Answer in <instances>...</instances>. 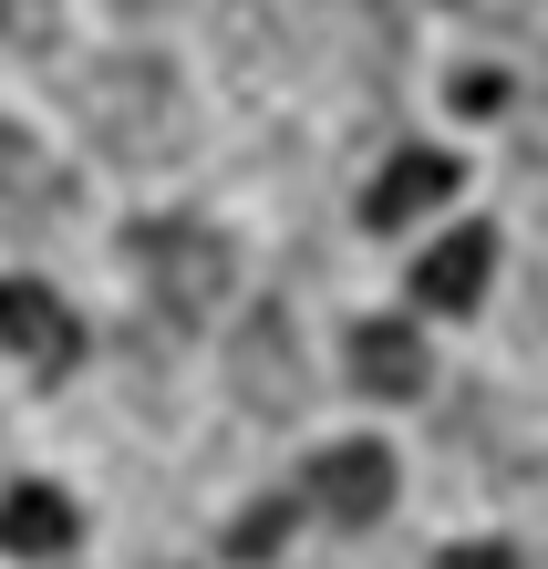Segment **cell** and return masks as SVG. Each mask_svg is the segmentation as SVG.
<instances>
[{
    "label": "cell",
    "instance_id": "obj_7",
    "mask_svg": "<svg viewBox=\"0 0 548 569\" xmlns=\"http://www.w3.org/2000/svg\"><path fill=\"white\" fill-rule=\"evenodd\" d=\"M73 539H83V518H73L62 487H11V497H0V549H11V559H62Z\"/></svg>",
    "mask_w": 548,
    "mask_h": 569
},
{
    "label": "cell",
    "instance_id": "obj_5",
    "mask_svg": "<svg viewBox=\"0 0 548 569\" xmlns=\"http://www.w3.org/2000/svg\"><path fill=\"white\" fill-rule=\"evenodd\" d=\"M238 405L300 415V342H290L280 311H249V331H238Z\"/></svg>",
    "mask_w": 548,
    "mask_h": 569
},
{
    "label": "cell",
    "instance_id": "obj_12",
    "mask_svg": "<svg viewBox=\"0 0 548 569\" xmlns=\"http://www.w3.org/2000/svg\"><path fill=\"white\" fill-rule=\"evenodd\" d=\"M0 42H52V0H0Z\"/></svg>",
    "mask_w": 548,
    "mask_h": 569
},
{
    "label": "cell",
    "instance_id": "obj_11",
    "mask_svg": "<svg viewBox=\"0 0 548 569\" xmlns=\"http://www.w3.org/2000/svg\"><path fill=\"white\" fill-rule=\"evenodd\" d=\"M269 549H280V508H249L228 528V559H269Z\"/></svg>",
    "mask_w": 548,
    "mask_h": 569
},
{
    "label": "cell",
    "instance_id": "obj_14",
    "mask_svg": "<svg viewBox=\"0 0 548 569\" xmlns=\"http://www.w3.org/2000/svg\"><path fill=\"white\" fill-rule=\"evenodd\" d=\"M114 11H177V0H114Z\"/></svg>",
    "mask_w": 548,
    "mask_h": 569
},
{
    "label": "cell",
    "instance_id": "obj_13",
    "mask_svg": "<svg viewBox=\"0 0 548 569\" xmlns=\"http://www.w3.org/2000/svg\"><path fill=\"white\" fill-rule=\"evenodd\" d=\"M435 569H518V549H497V539H466V549H445Z\"/></svg>",
    "mask_w": 548,
    "mask_h": 569
},
{
    "label": "cell",
    "instance_id": "obj_9",
    "mask_svg": "<svg viewBox=\"0 0 548 569\" xmlns=\"http://www.w3.org/2000/svg\"><path fill=\"white\" fill-rule=\"evenodd\" d=\"M52 197H62L52 156L31 146L21 124H0V218H11V228H42V218H52Z\"/></svg>",
    "mask_w": 548,
    "mask_h": 569
},
{
    "label": "cell",
    "instance_id": "obj_10",
    "mask_svg": "<svg viewBox=\"0 0 548 569\" xmlns=\"http://www.w3.org/2000/svg\"><path fill=\"white\" fill-rule=\"evenodd\" d=\"M352 373H362V393H415V383H425L415 321H362V331H352Z\"/></svg>",
    "mask_w": 548,
    "mask_h": 569
},
{
    "label": "cell",
    "instance_id": "obj_2",
    "mask_svg": "<svg viewBox=\"0 0 548 569\" xmlns=\"http://www.w3.org/2000/svg\"><path fill=\"white\" fill-rule=\"evenodd\" d=\"M134 270H146V290L177 321H197L208 300H228V239L208 218H146L134 228Z\"/></svg>",
    "mask_w": 548,
    "mask_h": 569
},
{
    "label": "cell",
    "instance_id": "obj_1",
    "mask_svg": "<svg viewBox=\"0 0 548 569\" xmlns=\"http://www.w3.org/2000/svg\"><path fill=\"white\" fill-rule=\"evenodd\" d=\"M73 104H83V124H93V146L124 156V166H156V156L187 146V83L166 73L156 52H104V62L73 83Z\"/></svg>",
    "mask_w": 548,
    "mask_h": 569
},
{
    "label": "cell",
    "instance_id": "obj_8",
    "mask_svg": "<svg viewBox=\"0 0 548 569\" xmlns=\"http://www.w3.org/2000/svg\"><path fill=\"white\" fill-rule=\"evenodd\" d=\"M445 197H456V156H393L383 177H372V197H362V218L372 228H403V218H425V208H445Z\"/></svg>",
    "mask_w": 548,
    "mask_h": 569
},
{
    "label": "cell",
    "instance_id": "obj_3",
    "mask_svg": "<svg viewBox=\"0 0 548 569\" xmlns=\"http://www.w3.org/2000/svg\"><path fill=\"white\" fill-rule=\"evenodd\" d=\"M0 352H11V362H31V373H73L83 321L62 311L42 280H0Z\"/></svg>",
    "mask_w": 548,
    "mask_h": 569
},
{
    "label": "cell",
    "instance_id": "obj_4",
    "mask_svg": "<svg viewBox=\"0 0 548 569\" xmlns=\"http://www.w3.org/2000/svg\"><path fill=\"white\" fill-rule=\"evenodd\" d=\"M311 508L331 518V528H372L393 508V456L383 446H331L321 466H311Z\"/></svg>",
    "mask_w": 548,
    "mask_h": 569
},
{
    "label": "cell",
    "instance_id": "obj_6",
    "mask_svg": "<svg viewBox=\"0 0 548 569\" xmlns=\"http://www.w3.org/2000/svg\"><path fill=\"white\" fill-rule=\"evenodd\" d=\"M487 270H497V239H487V228H456V239H435L415 259V300H435V311H476Z\"/></svg>",
    "mask_w": 548,
    "mask_h": 569
}]
</instances>
